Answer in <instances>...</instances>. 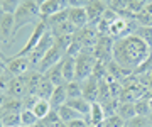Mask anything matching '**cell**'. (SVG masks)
I'll return each instance as SVG.
<instances>
[{
  "mask_svg": "<svg viewBox=\"0 0 152 127\" xmlns=\"http://www.w3.org/2000/svg\"><path fill=\"white\" fill-rule=\"evenodd\" d=\"M152 54V49L135 34L122 37L113 44V61L130 73L140 70Z\"/></svg>",
  "mask_w": 152,
  "mask_h": 127,
  "instance_id": "6da1fadb",
  "label": "cell"
},
{
  "mask_svg": "<svg viewBox=\"0 0 152 127\" xmlns=\"http://www.w3.org/2000/svg\"><path fill=\"white\" fill-rule=\"evenodd\" d=\"M41 21H42V15H41V5L37 0H22L20 5L14 12V39L22 27L29 24L36 26Z\"/></svg>",
  "mask_w": 152,
  "mask_h": 127,
  "instance_id": "7a4b0ae2",
  "label": "cell"
},
{
  "mask_svg": "<svg viewBox=\"0 0 152 127\" xmlns=\"http://www.w3.org/2000/svg\"><path fill=\"white\" fill-rule=\"evenodd\" d=\"M75 61H76L75 80L85 81L86 78H90L93 75V70H95V65H96V58H95V53L93 51H88V49L81 51L75 58Z\"/></svg>",
  "mask_w": 152,
  "mask_h": 127,
  "instance_id": "3957f363",
  "label": "cell"
},
{
  "mask_svg": "<svg viewBox=\"0 0 152 127\" xmlns=\"http://www.w3.org/2000/svg\"><path fill=\"white\" fill-rule=\"evenodd\" d=\"M53 44H54V36H53V32L48 29V32L44 34V37L41 39V43H39V44L34 48L32 53L29 54V61H31L32 71H37V68H39V65H41L42 58L46 56V53L53 48Z\"/></svg>",
  "mask_w": 152,
  "mask_h": 127,
  "instance_id": "277c9868",
  "label": "cell"
},
{
  "mask_svg": "<svg viewBox=\"0 0 152 127\" xmlns=\"http://www.w3.org/2000/svg\"><path fill=\"white\" fill-rule=\"evenodd\" d=\"M113 44L115 41L110 37L108 34H100V37L96 41V46H95V58L98 61H103V63H112L113 61Z\"/></svg>",
  "mask_w": 152,
  "mask_h": 127,
  "instance_id": "5b68a950",
  "label": "cell"
},
{
  "mask_svg": "<svg viewBox=\"0 0 152 127\" xmlns=\"http://www.w3.org/2000/svg\"><path fill=\"white\" fill-rule=\"evenodd\" d=\"M75 39L81 44L83 51L88 49V51H93L95 49V46H96V41L100 37V32H98L96 26H91V24H88L86 27L83 29H78L75 34Z\"/></svg>",
  "mask_w": 152,
  "mask_h": 127,
  "instance_id": "8992f818",
  "label": "cell"
},
{
  "mask_svg": "<svg viewBox=\"0 0 152 127\" xmlns=\"http://www.w3.org/2000/svg\"><path fill=\"white\" fill-rule=\"evenodd\" d=\"M14 43V14L2 12L0 15V44L10 48Z\"/></svg>",
  "mask_w": 152,
  "mask_h": 127,
  "instance_id": "52a82bcc",
  "label": "cell"
},
{
  "mask_svg": "<svg viewBox=\"0 0 152 127\" xmlns=\"http://www.w3.org/2000/svg\"><path fill=\"white\" fill-rule=\"evenodd\" d=\"M46 32H48V24H46V21L42 19L39 24L34 26V31H32V34H31V37L27 39L26 46L17 53V56H29L34 51V48L41 43V39L44 37V34H46Z\"/></svg>",
  "mask_w": 152,
  "mask_h": 127,
  "instance_id": "ba28073f",
  "label": "cell"
},
{
  "mask_svg": "<svg viewBox=\"0 0 152 127\" xmlns=\"http://www.w3.org/2000/svg\"><path fill=\"white\" fill-rule=\"evenodd\" d=\"M5 70L9 75L12 76H22L26 73L32 71L31 68V61H29V56H12L7 59V65H5Z\"/></svg>",
  "mask_w": 152,
  "mask_h": 127,
  "instance_id": "9c48e42d",
  "label": "cell"
},
{
  "mask_svg": "<svg viewBox=\"0 0 152 127\" xmlns=\"http://www.w3.org/2000/svg\"><path fill=\"white\" fill-rule=\"evenodd\" d=\"M66 56V53L63 49H59L56 44H53V48L46 53V56L42 58V61H41V65H39V68H37V71L39 73H46V71H49L53 66H56L58 63H61L63 61V58Z\"/></svg>",
  "mask_w": 152,
  "mask_h": 127,
  "instance_id": "30bf717a",
  "label": "cell"
},
{
  "mask_svg": "<svg viewBox=\"0 0 152 127\" xmlns=\"http://www.w3.org/2000/svg\"><path fill=\"white\" fill-rule=\"evenodd\" d=\"M85 9H86V15H88V24L96 26V24L102 21V17H103V14L107 12L108 5L103 4V2H100V0H90V4H88Z\"/></svg>",
  "mask_w": 152,
  "mask_h": 127,
  "instance_id": "8fae6325",
  "label": "cell"
},
{
  "mask_svg": "<svg viewBox=\"0 0 152 127\" xmlns=\"http://www.w3.org/2000/svg\"><path fill=\"white\" fill-rule=\"evenodd\" d=\"M26 95H27L26 75H22V76H12L10 85H9V92H7V97L24 100V97H26Z\"/></svg>",
  "mask_w": 152,
  "mask_h": 127,
  "instance_id": "7c38bea8",
  "label": "cell"
},
{
  "mask_svg": "<svg viewBox=\"0 0 152 127\" xmlns=\"http://www.w3.org/2000/svg\"><path fill=\"white\" fill-rule=\"evenodd\" d=\"M68 21L73 24V27L83 29L88 26V15H86V9L85 7H69L68 9Z\"/></svg>",
  "mask_w": 152,
  "mask_h": 127,
  "instance_id": "4fadbf2b",
  "label": "cell"
},
{
  "mask_svg": "<svg viewBox=\"0 0 152 127\" xmlns=\"http://www.w3.org/2000/svg\"><path fill=\"white\" fill-rule=\"evenodd\" d=\"M81 88H83V98L88 100L90 104L98 102V80L96 78H86L85 81H81Z\"/></svg>",
  "mask_w": 152,
  "mask_h": 127,
  "instance_id": "5bb4252c",
  "label": "cell"
},
{
  "mask_svg": "<svg viewBox=\"0 0 152 127\" xmlns=\"http://www.w3.org/2000/svg\"><path fill=\"white\" fill-rule=\"evenodd\" d=\"M68 102V93H66V83L64 85H59V87H56L53 95H51V98H49V104L53 107V110H58L59 107Z\"/></svg>",
  "mask_w": 152,
  "mask_h": 127,
  "instance_id": "9a60e30c",
  "label": "cell"
},
{
  "mask_svg": "<svg viewBox=\"0 0 152 127\" xmlns=\"http://www.w3.org/2000/svg\"><path fill=\"white\" fill-rule=\"evenodd\" d=\"M107 119L105 117V110L100 102H93L91 104V109H90V114H88L86 120L88 124H93V126H102L103 120Z\"/></svg>",
  "mask_w": 152,
  "mask_h": 127,
  "instance_id": "2e32d148",
  "label": "cell"
},
{
  "mask_svg": "<svg viewBox=\"0 0 152 127\" xmlns=\"http://www.w3.org/2000/svg\"><path fill=\"white\" fill-rule=\"evenodd\" d=\"M117 115L127 124L129 120H132L137 115L135 112V102H120L118 109H117Z\"/></svg>",
  "mask_w": 152,
  "mask_h": 127,
  "instance_id": "e0dca14e",
  "label": "cell"
},
{
  "mask_svg": "<svg viewBox=\"0 0 152 127\" xmlns=\"http://www.w3.org/2000/svg\"><path fill=\"white\" fill-rule=\"evenodd\" d=\"M61 68H63V76H64V81H73L75 80V75H76V61L73 56H68L66 54L61 61Z\"/></svg>",
  "mask_w": 152,
  "mask_h": 127,
  "instance_id": "ac0fdd59",
  "label": "cell"
},
{
  "mask_svg": "<svg viewBox=\"0 0 152 127\" xmlns=\"http://www.w3.org/2000/svg\"><path fill=\"white\" fill-rule=\"evenodd\" d=\"M66 104L69 105L71 109H75V110L78 112L81 117H85V119L88 117V114H90V109H91V104H90L88 100H85L83 97H80V98H69Z\"/></svg>",
  "mask_w": 152,
  "mask_h": 127,
  "instance_id": "d6986e66",
  "label": "cell"
},
{
  "mask_svg": "<svg viewBox=\"0 0 152 127\" xmlns=\"http://www.w3.org/2000/svg\"><path fill=\"white\" fill-rule=\"evenodd\" d=\"M54 85L49 81L48 78L42 75V78H41V83H39L37 87V93H36V97L41 100H49L51 98V95H53V92H54Z\"/></svg>",
  "mask_w": 152,
  "mask_h": 127,
  "instance_id": "ffe728a7",
  "label": "cell"
},
{
  "mask_svg": "<svg viewBox=\"0 0 152 127\" xmlns=\"http://www.w3.org/2000/svg\"><path fill=\"white\" fill-rule=\"evenodd\" d=\"M44 76L48 78L49 81L53 83L54 87H59V85H64V76H63V68H61V63H58L56 66H53L49 71L44 73Z\"/></svg>",
  "mask_w": 152,
  "mask_h": 127,
  "instance_id": "44dd1931",
  "label": "cell"
},
{
  "mask_svg": "<svg viewBox=\"0 0 152 127\" xmlns=\"http://www.w3.org/2000/svg\"><path fill=\"white\" fill-rule=\"evenodd\" d=\"M49 31L53 32L54 37H59V36H71V34L76 32V29L73 27V24H71L69 21H63V22L56 24L53 27H49Z\"/></svg>",
  "mask_w": 152,
  "mask_h": 127,
  "instance_id": "7402d4cb",
  "label": "cell"
},
{
  "mask_svg": "<svg viewBox=\"0 0 152 127\" xmlns=\"http://www.w3.org/2000/svg\"><path fill=\"white\" fill-rule=\"evenodd\" d=\"M58 114H59V119L64 122V124H69V122L76 120V119H81V115H80L75 109H71L68 104H64L63 107H59V109H58ZM83 119H85V117H83Z\"/></svg>",
  "mask_w": 152,
  "mask_h": 127,
  "instance_id": "603a6c76",
  "label": "cell"
},
{
  "mask_svg": "<svg viewBox=\"0 0 152 127\" xmlns=\"http://www.w3.org/2000/svg\"><path fill=\"white\" fill-rule=\"evenodd\" d=\"M31 110L37 115V119L39 120H42L44 117L48 115L49 112L53 110V107H51V104H49V100H41V98H37V102L32 105V109Z\"/></svg>",
  "mask_w": 152,
  "mask_h": 127,
  "instance_id": "cb8c5ba5",
  "label": "cell"
},
{
  "mask_svg": "<svg viewBox=\"0 0 152 127\" xmlns=\"http://www.w3.org/2000/svg\"><path fill=\"white\" fill-rule=\"evenodd\" d=\"M2 127H22L20 112H4L2 117Z\"/></svg>",
  "mask_w": 152,
  "mask_h": 127,
  "instance_id": "d4e9b609",
  "label": "cell"
},
{
  "mask_svg": "<svg viewBox=\"0 0 152 127\" xmlns=\"http://www.w3.org/2000/svg\"><path fill=\"white\" fill-rule=\"evenodd\" d=\"M39 122L41 120H39L37 115H36L31 109H24V110L20 112V124H22V127H34V126H37Z\"/></svg>",
  "mask_w": 152,
  "mask_h": 127,
  "instance_id": "484cf974",
  "label": "cell"
},
{
  "mask_svg": "<svg viewBox=\"0 0 152 127\" xmlns=\"http://www.w3.org/2000/svg\"><path fill=\"white\" fill-rule=\"evenodd\" d=\"M66 93H68V100H69V98H80V97H83L81 81H78V80L68 81V83H66Z\"/></svg>",
  "mask_w": 152,
  "mask_h": 127,
  "instance_id": "4316f807",
  "label": "cell"
},
{
  "mask_svg": "<svg viewBox=\"0 0 152 127\" xmlns=\"http://www.w3.org/2000/svg\"><path fill=\"white\" fill-rule=\"evenodd\" d=\"M2 110L4 112H22L24 110V102L19 98H10L7 97L4 105H2Z\"/></svg>",
  "mask_w": 152,
  "mask_h": 127,
  "instance_id": "83f0119b",
  "label": "cell"
},
{
  "mask_svg": "<svg viewBox=\"0 0 152 127\" xmlns=\"http://www.w3.org/2000/svg\"><path fill=\"white\" fill-rule=\"evenodd\" d=\"M125 127H152V119L149 115H135L125 124Z\"/></svg>",
  "mask_w": 152,
  "mask_h": 127,
  "instance_id": "f1b7e54d",
  "label": "cell"
},
{
  "mask_svg": "<svg viewBox=\"0 0 152 127\" xmlns=\"http://www.w3.org/2000/svg\"><path fill=\"white\" fill-rule=\"evenodd\" d=\"M41 124H42L44 127H58L59 124H63V120L59 119V114H58V110H51L48 115L44 117L42 120H41Z\"/></svg>",
  "mask_w": 152,
  "mask_h": 127,
  "instance_id": "f546056e",
  "label": "cell"
},
{
  "mask_svg": "<svg viewBox=\"0 0 152 127\" xmlns=\"http://www.w3.org/2000/svg\"><path fill=\"white\" fill-rule=\"evenodd\" d=\"M134 34H135L139 39H142V41L152 49V27H142V26H139Z\"/></svg>",
  "mask_w": 152,
  "mask_h": 127,
  "instance_id": "4dcf8cb0",
  "label": "cell"
},
{
  "mask_svg": "<svg viewBox=\"0 0 152 127\" xmlns=\"http://www.w3.org/2000/svg\"><path fill=\"white\" fill-rule=\"evenodd\" d=\"M118 104H120L118 98H110V100H107V102H103V104H102V107H103V110H105V117L117 115Z\"/></svg>",
  "mask_w": 152,
  "mask_h": 127,
  "instance_id": "1f68e13d",
  "label": "cell"
},
{
  "mask_svg": "<svg viewBox=\"0 0 152 127\" xmlns=\"http://www.w3.org/2000/svg\"><path fill=\"white\" fill-rule=\"evenodd\" d=\"M149 0H127V12L130 14H139V12L144 10V7L147 5Z\"/></svg>",
  "mask_w": 152,
  "mask_h": 127,
  "instance_id": "d6a6232c",
  "label": "cell"
},
{
  "mask_svg": "<svg viewBox=\"0 0 152 127\" xmlns=\"http://www.w3.org/2000/svg\"><path fill=\"white\" fill-rule=\"evenodd\" d=\"M22 0H0V9L2 12H7V14H14L17 10V7L20 5Z\"/></svg>",
  "mask_w": 152,
  "mask_h": 127,
  "instance_id": "836d02e7",
  "label": "cell"
},
{
  "mask_svg": "<svg viewBox=\"0 0 152 127\" xmlns=\"http://www.w3.org/2000/svg\"><path fill=\"white\" fill-rule=\"evenodd\" d=\"M135 22L142 27H152V15L147 14L145 10H142L139 14H135Z\"/></svg>",
  "mask_w": 152,
  "mask_h": 127,
  "instance_id": "e575fe53",
  "label": "cell"
},
{
  "mask_svg": "<svg viewBox=\"0 0 152 127\" xmlns=\"http://www.w3.org/2000/svg\"><path fill=\"white\" fill-rule=\"evenodd\" d=\"M71 43H73V34H71V36H59V37H54V44L58 46L59 49H63L64 53H68Z\"/></svg>",
  "mask_w": 152,
  "mask_h": 127,
  "instance_id": "d590c367",
  "label": "cell"
},
{
  "mask_svg": "<svg viewBox=\"0 0 152 127\" xmlns=\"http://www.w3.org/2000/svg\"><path fill=\"white\" fill-rule=\"evenodd\" d=\"M135 112L137 115H151V109H149V102L147 98H139L135 102Z\"/></svg>",
  "mask_w": 152,
  "mask_h": 127,
  "instance_id": "8d00e7d4",
  "label": "cell"
},
{
  "mask_svg": "<svg viewBox=\"0 0 152 127\" xmlns=\"http://www.w3.org/2000/svg\"><path fill=\"white\" fill-rule=\"evenodd\" d=\"M98 127H125V122L118 115H112V117H107L103 120V124Z\"/></svg>",
  "mask_w": 152,
  "mask_h": 127,
  "instance_id": "74e56055",
  "label": "cell"
},
{
  "mask_svg": "<svg viewBox=\"0 0 152 127\" xmlns=\"http://www.w3.org/2000/svg\"><path fill=\"white\" fill-rule=\"evenodd\" d=\"M10 80H12V75H9L5 70V73L0 76V95H7L9 92V85H10Z\"/></svg>",
  "mask_w": 152,
  "mask_h": 127,
  "instance_id": "f35d334b",
  "label": "cell"
},
{
  "mask_svg": "<svg viewBox=\"0 0 152 127\" xmlns=\"http://www.w3.org/2000/svg\"><path fill=\"white\" fill-rule=\"evenodd\" d=\"M68 127H88V120L81 117V119H76V120L69 122V124H68Z\"/></svg>",
  "mask_w": 152,
  "mask_h": 127,
  "instance_id": "ab89813d",
  "label": "cell"
},
{
  "mask_svg": "<svg viewBox=\"0 0 152 127\" xmlns=\"http://www.w3.org/2000/svg\"><path fill=\"white\" fill-rule=\"evenodd\" d=\"M69 7H86L90 4V0H68Z\"/></svg>",
  "mask_w": 152,
  "mask_h": 127,
  "instance_id": "60d3db41",
  "label": "cell"
},
{
  "mask_svg": "<svg viewBox=\"0 0 152 127\" xmlns=\"http://www.w3.org/2000/svg\"><path fill=\"white\" fill-rule=\"evenodd\" d=\"M144 98H147V102H149V109H151V112H152V90H147L145 95H144Z\"/></svg>",
  "mask_w": 152,
  "mask_h": 127,
  "instance_id": "b9f144b4",
  "label": "cell"
},
{
  "mask_svg": "<svg viewBox=\"0 0 152 127\" xmlns=\"http://www.w3.org/2000/svg\"><path fill=\"white\" fill-rule=\"evenodd\" d=\"M144 10H145L147 14H151V15H152V0H149V2H147V5L144 7Z\"/></svg>",
  "mask_w": 152,
  "mask_h": 127,
  "instance_id": "7bdbcfd3",
  "label": "cell"
},
{
  "mask_svg": "<svg viewBox=\"0 0 152 127\" xmlns=\"http://www.w3.org/2000/svg\"><path fill=\"white\" fill-rule=\"evenodd\" d=\"M4 73H5V66H4V65H0V76H2Z\"/></svg>",
  "mask_w": 152,
  "mask_h": 127,
  "instance_id": "ee69618b",
  "label": "cell"
},
{
  "mask_svg": "<svg viewBox=\"0 0 152 127\" xmlns=\"http://www.w3.org/2000/svg\"><path fill=\"white\" fill-rule=\"evenodd\" d=\"M100 2H103V4H107V5H112V2H113V0H100Z\"/></svg>",
  "mask_w": 152,
  "mask_h": 127,
  "instance_id": "f6af8a7d",
  "label": "cell"
},
{
  "mask_svg": "<svg viewBox=\"0 0 152 127\" xmlns=\"http://www.w3.org/2000/svg\"><path fill=\"white\" fill-rule=\"evenodd\" d=\"M2 117H4V110H2V107H0V127H2Z\"/></svg>",
  "mask_w": 152,
  "mask_h": 127,
  "instance_id": "bcb514c9",
  "label": "cell"
},
{
  "mask_svg": "<svg viewBox=\"0 0 152 127\" xmlns=\"http://www.w3.org/2000/svg\"><path fill=\"white\" fill-rule=\"evenodd\" d=\"M0 46H2V44H0ZM0 56H2V58H4V59H9V58H7L5 54H4V51H2V48H0Z\"/></svg>",
  "mask_w": 152,
  "mask_h": 127,
  "instance_id": "7dc6e473",
  "label": "cell"
},
{
  "mask_svg": "<svg viewBox=\"0 0 152 127\" xmlns=\"http://www.w3.org/2000/svg\"><path fill=\"white\" fill-rule=\"evenodd\" d=\"M0 15H2V10H0Z\"/></svg>",
  "mask_w": 152,
  "mask_h": 127,
  "instance_id": "c3c4849f",
  "label": "cell"
},
{
  "mask_svg": "<svg viewBox=\"0 0 152 127\" xmlns=\"http://www.w3.org/2000/svg\"><path fill=\"white\" fill-rule=\"evenodd\" d=\"M0 10H2V9H0Z\"/></svg>",
  "mask_w": 152,
  "mask_h": 127,
  "instance_id": "681fc988",
  "label": "cell"
}]
</instances>
